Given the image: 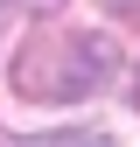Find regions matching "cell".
Returning a JSON list of instances; mask_svg holds the SVG:
<instances>
[{"label":"cell","mask_w":140,"mask_h":147,"mask_svg":"<svg viewBox=\"0 0 140 147\" xmlns=\"http://www.w3.org/2000/svg\"><path fill=\"white\" fill-rule=\"evenodd\" d=\"M119 70V42L98 28H42L21 42L14 56V91L35 105H77V98H98Z\"/></svg>","instance_id":"cell-1"},{"label":"cell","mask_w":140,"mask_h":147,"mask_svg":"<svg viewBox=\"0 0 140 147\" xmlns=\"http://www.w3.org/2000/svg\"><path fill=\"white\" fill-rule=\"evenodd\" d=\"M21 147H112L105 133H42V140H21Z\"/></svg>","instance_id":"cell-2"},{"label":"cell","mask_w":140,"mask_h":147,"mask_svg":"<svg viewBox=\"0 0 140 147\" xmlns=\"http://www.w3.org/2000/svg\"><path fill=\"white\" fill-rule=\"evenodd\" d=\"M0 7H42L49 14V7H63V0H0Z\"/></svg>","instance_id":"cell-3"},{"label":"cell","mask_w":140,"mask_h":147,"mask_svg":"<svg viewBox=\"0 0 140 147\" xmlns=\"http://www.w3.org/2000/svg\"><path fill=\"white\" fill-rule=\"evenodd\" d=\"M133 105H140V70H133Z\"/></svg>","instance_id":"cell-4"},{"label":"cell","mask_w":140,"mask_h":147,"mask_svg":"<svg viewBox=\"0 0 140 147\" xmlns=\"http://www.w3.org/2000/svg\"><path fill=\"white\" fill-rule=\"evenodd\" d=\"M112 7H140V0H112Z\"/></svg>","instance_id":"cell-5"}]
</instances>
